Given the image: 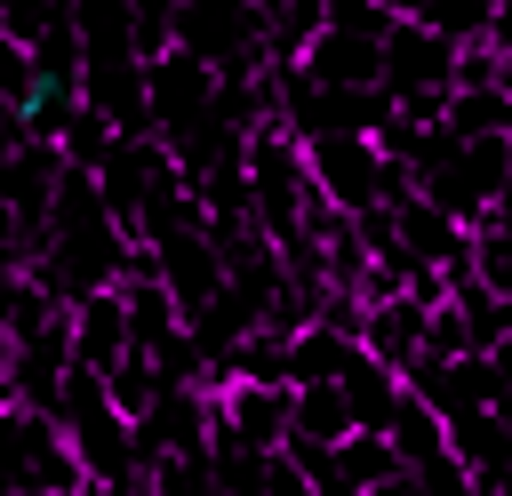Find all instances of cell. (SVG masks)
I'll return each mask as SVG.
<instances>
[{
  "label": "cell",
  "instance_id": "1",
  "mask_svg": "<svg viewBox=\"0 0 512 496\" xmlns=\"http://www.w3.org/2000/svg\"><path fill=\"white\" fill-rule=\"evenodd\" d=\"M304 176H312V200L320 208H336V216H376V208H392L384 192L400 184V168L384 160V144L376 136H360V128H320V136H304Z\"/></svg>",
  "mask_w": 512,
  "mask_h": 496
},
{
  "label": "cell",
  "instance_id": "2",
  "mask_svg": "<svg viewBox=\"0 0 512 496\" xmlns=\"http://www.w3.org/2000/svg\"><path fill=\"white\" fill-rule=\"evenodd\" d=\"M216 440L248 448V456H288L296 440V384H216Z\"/></svg>",
  "mask_w": 512,
  "mask_h": 496
},
{
  "label": "cell",
  "instance_id": "3",
  "mask_svg": "<svg viewBox=\"0 0 512 496\" xmlns=\"http://www.w3.org/2000/svg\"><path fill=\"white\" fill-rule=\"evenodd\" d=\"M8 448H16V488H40V496H80L88 488V464H80L72 432L48 408H8Z\"/></svg>",
  "mask_w": 512,
  "mask_h": 496
},
{
  "label": "cell",
  "instance_id": "4",
  "mask_svg": "<svg viewBox=\"0 0 512 496\" xmlns=\"http://www.w3.org/2000/svg\"><path fill=\"white\" fill-rule=\"evenodd\" d=\"M136 344H144V336H136V296H128V280L72 296V360H80V368L112 376V368H128Z\"/></svg>",
  "mask_w": 512,
  "mask_h": 496
},
{
  "label": "cell",
  "instance_id": "5",
  "mask_svg": "<svg viewBox=\"0 0 512 496\" xmlns=\"http://www.w3.org/2000/svg\"><path fill=\"white\" fill-rule=\"evenodd\" d=\"M344 440H360V408H352V392L344 384H296V440L288 448H344Z\"/></svg>",
  "mask_w": 512,
  "mask_h": 496
},
{
  "label": "cell",
  "instance_id": "6",
  "mask_svg": "<svg viewBox=\"0 0 512 496\" xmlns=\"http://www.w3.org/2000/svg\"><path fill=\"white\" fill-rule=\"evenodd\" d=\"M392 448H400V464H408V472H424V464H448V456H456L448 408H440V400H424V392L408 384V400H400V416H392Z\"/></svg>",
  "mask_w": 512,
  "mask_h": 496
},
{
  "label": "cell",
  "instance_id": "7",
  "mask_svg": "<svg viewBox=\"0 0 512 496\" xmlns=\"http://www.w3.org/2000/svg\"><path fill=\"white\" fill-rule=\"evenodd\" d=\"M200 104H208V64L192 48H168L152 64V112H160V128H184V112H200Z\"/></svg>",
  "mask_w": 512,
  "mask_h": 496
},
{
  "label": "cell",
  "instance_id": "8",
  "mask_svg": "<svg viewBox=\"0 0 512 496\" xmlns=\"http://www.w3.org/2000/svg\"><path fill=\"white\" fill-rule=\"evenodd\" d=\"M472 272H480V288H496V296L512 304V232H504V224H488V232L472 240Z\"/></svg>",
  "mask_w": 512,
  "mask_h": 496
},
{
  "label": "cell",
  "instance_id": "9",
  "mask_svg": "<svg viewBox=\"0 0 512 496\" xmlns=\"http://www.w3.org/2000/svg\"><path fill=\"white\" fill-rule=\"evenodd\" d=\"M488 360H496V376H504V392H512V336H504V344H496Z\"/></svg>",
  "mask_w": 512,
  "mask_h": 496
},
{
  "label": "cell",
  "instance_id": "10",
  "mask_svg": "<svg viewBox=\"0 0 512 496\" xmlns=\"http://www.w3.org/2000/svg\"><path fill=\"white\" fill-rule=\"evenodd\" d=\"M496 224L512 232V176H504V200H496Z\"/></svg>",
  "mask_w": 512,
  "mask_h": 496
},
{
  "label": "cell",
  "instance_id": "11",
  "mask_svg": "<svg viewBox=\"0 0 512 496\" xmlns=\"http://www.w3.org/2000/svg\"><path fill=\"white\" fill-rule=\"evenodd\" d=\"M8 496H40V488H8Z\"/></svg>",
  "mask_w": 512,
  "mask_h": 496
}]
</instances>
